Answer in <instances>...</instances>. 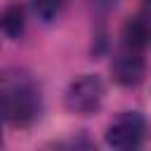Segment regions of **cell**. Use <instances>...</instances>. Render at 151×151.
I'll use <instances>...</instances> for the list:
<instances>
[{"label": "cell", "mask_w": 151, "mask_h": 151, "mask_svg": "<svg viewBox=\"0 0 151 151\" xmlns=\"http://www.w3.org/2000/svg\"><path fill=\"white\" fill-rule=\"evenodd\" d=\"M2 116L12 127H28L42 111V97L31 76L24 71H5L2 76Z\"/></svg>", "instance_id": "cell-1"}, {"label": "cell", "mask_w": 151, "mask_h": 151, "mask_svg": "<svg viewBox=\"0 0 151 151\" xmlns=\"http://www.w3.org/2000/svg\"><path fill=\"white\" fill-rule=\"evenodd\" d=\"M104 101V80L94 73H83L73 78L64 92V106L76 116L94 113Z\"/></svg>", "instance_id": "cell-2"}, {"label": "cell", "mask_w": 151, "mask_h": 151, "mask_svg": "<svg viewBox=\"0 0 151 151\" xmlns=\"http://www.w3.org/2000/svg\"><path fill=\"white\" fill-rule=\"evenodd\" d=\"M146 137V120L139 111H120L106 127V144L118 151L139 149Z\"/></svg>", "instance_id": "cell-3"}, {"label": "cell", "mask_w": 151, "mask_h": 151, "mask_svg": "<svg viewBox=\"0 0 151 151\" xmlns=\"http://www.w3.org/2000/svg\"><path fill=\"white\" fill-rule=\"evenodd\" d=\"M146 73V61H144V50L132 47V45H123L116 52L113 61H111V76L118 85L123 87H132L139 85L144 80Z\"/></svg>", "instance_id": "cell-4"}, {"label": "cell", "mask_w": 151, "mask_h": 151, "mask_svg": "<svg viewBox=\"0 0 151 151\" xmlns=\"http://www.w3.org/2000/svg\"><path fill=\"white\" fill-rule=\"evenodd\" d=\"M0 28H2V33L9 40H17L24 33V28H26V9L19 2L7 5L2 9V17H0Z\"/></svg>", "instance_id": "cell-5"}, {"label": "cell", "mask_w": 151, "mask_h": 151, "mask_svg": "<svg viewBox=\"0 0 151 151\" xmlns=\"http://www.w3.org/2000/svg\"><path fill=\"white\" fill-rule=\"evenodd\" d=\"M31 7H33V12H35L38 19H42L45 24H50V21H54L64 12L66 0H31Z\"/></svg>", "instance_id": "cell-6"}, {"label": "cell", "mask_w": 151, "mask_h": 151, "mask_svg": "<svg viewBox=\"0 0 151 151\" xmlns=\"http://www.w3.org/2000/svg\"><path fill=\"white\" fill-rule=\"evenodd\" d=\"M149 24H151V0H142V12H139Z\"/></svg>", "instance_id": "cell-7"}]
</instances>
